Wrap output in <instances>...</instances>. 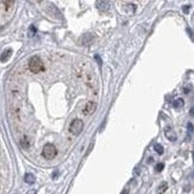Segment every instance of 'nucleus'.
I'll return each mask as SVG.
<instances>
[{"instance_id": "obj_11", "label": "nucleus", "mask_w": 194, "mask_h": 194, "mask_svg": "<svg viewBox=\"0 0 194 194\" xmlns=\"http://www.w3.org/2000/svg\"><path fill=\"white\" fill-rule=\"evenodd\" d=\"M167 188H168V183L167 182H162L159 185V187H158V194H163L167 191Z\"/></svg>"}, {"instance_id": "obj_15", "label": "nucleus", "mask_w": 194, "mask_h": 194, "mask_svg": "<svg viewBox=\"0 0 194 194\" xmlns=\"http://www.w3.org/2000/svg\"><path fill=\"white\" fill-rule=\"evenodd\" d=\"M187 128H188L189 133H193V132H194V126H193V123L188 122V123H187Z\"/></svg>"}, {"instance_id": "obj_6", "label": "nucleus", "mask_w": 194, "mask_h": 194, "mask_svg": "<svg viewBox=\"0 0 194 194\" xmlns=\"http://www.w3.org/2000/svg\"><path fill=\"white\" fill-rule=\"evenodd\" d=\"M35 176L33 174H30V173H28V174L24 175V181L28 183V185H33V183H35Z\"/></svg>"}, {"instance_id": "obj_14", "label": "nucleus", "mask_w": 194, "mask_h": 194, "mask_svg": "<svg viewBox=\"0 0 194 194\" xmlns=\"http://www.w3.org/2000/svg\"><path fill=\"white\" fill-rule=\"evenodd\" d=\"M164 169V163H157L155 167V170L156 173H159V171H162Z\"/></svg>"}, {"instance_id": "obj_20", "label": "nucleus", "mask_w": 194, "mask_h": 194, "mask_svg": "<svg viewBox=\"0 0 194 194\" xmlns=\"http://www.w3.org/2000/svg\"><path fill=\"white\" fill-rule=\"evenodd\" d=\"M193 159H194V152H193Z\"/></svg>"}, {"instance_id": "obj_19", "label": "nucleus", "mask_w": 194, "mask_h": 194, "mask_svg": "<svg viewBox=\"0 0 194 194\" xmlns=\"http://www.w3.org/2000/svg\"><path fill=\"white\" fill-rule=\"evenodd\" d=\"M152 161H154V158H151V157H150V158H149V161H147V162H149V163H151V162H152Z\"/></svg>"}, {"instance_id": "obj_16", "label": "nucleus", "mask_w": 194, "mask_h": 194, "mask_svg": "<svg viewBox=\"0 0 194 194\" xmlns=\"http://www.w3.org/2000/svg\"><path fill=\"white\" fill-rule=\"evenodd\" d=\"M189 9H191V6H189V5H185V6H183V12H185V13H187V12L189 11Z\"/></svg>"}, {"instance_id": "obj_13", "label": "nucleus", "mask_w": 194, "mask_h": 194, "mask_svg": "<svg viewBox=\"0 0 194 194\" xmlns=\"http://www.w3.org/2000/svg\"><path fill=\"white\" fill-rule=\"evenodd\" d=\"M36 31H37L36 28H35L34 25H30V26H29V31H28V36H29V37H33V36L36 34Z\"/></svg>"}, {"instance_id": "obj_4", "label": "nucleus", "mask_w": 194, "mask_h": 194, "mask_svg": "<svg viewBox=\"0 0 194 194\" xmlns=\"http://www.w3.org/2000/svg\"><path fill=\"white\" fill-rule=\"evenodd\" d=\"M96 108H97L96 102L89 101V102L85 104L84 109H83V114H84V115H91V114H94V113L96 112Z\"/></svg>"}, {"instance_id": "obj_12", "label": "nucleus", "mask_w": 194, "mask_h": 194, "mask_svg": "<svg viewBox=\"0 0 194 194\" xmlns=\"http://www.w3.org/2000/svg\"><path fill=\"white\" fill-rule=\"evenodd\" d=\"M154 149H155V151L158 155H163V152H164V147H163V145H161V144H155Z\"/></svg>"}, {"instance_id": "obj_2", "label": "nucleus", "mask_w": 194, "mask_h": 194, "mask_svg": "<svg viewBox=\"0 0 194 194\" xmlns=\"http://www.w3.org/2000/svg\"><path fill=\"white\" fill-rule=\"evenodd\" d=\"M58 154L57 151V147L53 145V144H46L42 149V156L46 158V159H53Z\"/></svg>"}, {"instance_id": "obj_18", "label": "nucleus", "mask_w": 194, "mask_h": 194, "mask_svg": "<svg viewBox=\"0 0 194 194\" xmlns=\"http://www.w3.org/2000/svg\"><path fill=\"white\" fill-rule=\"evenodd\" d=\"M189 115L194 117V107H192V108H191V110H189Z\"/></svg>"}, {"instance_id": "obj_5", "label": "nucleus", "mask_w": 194, "mask_h": 194, "mask_svg": "<svg viewBox=\"0 0 194 194\" xmlns=\"http://www.w3.org/2000/svg\"><path fill=\"white\" fill-rule=\"evenodd\" d=\"M164 134H165V137H167L169 140H171V141H175V140H176V133L173 131L171 127H167L165 131H164Z\"/></svg>"}, {"instance_id": "obj_1", "label": "nucleus", "mask_w": 194, "mask_h": 194, "mask_svg": "<svg viewBox=\"0 0 194 194\" xmlns=\"http://www.w3.org/2000/svg\"><path fill=\"white\" fill-rule=\"evenodd\" d=\"M28 66H29V70L33 73H39V72L44 71V65H43V62H42V60L39 55H34V57L29 59Z\"/></svg>"}, {"instance_id": "obj_10", "label": "nucleus", "mask_w": 194, "mask_h": 194, "mask_svg": "<svg viewBox=\"0 0 194 194\" xmlns=\"http://www.w3.org/2000/svg\"><path fill=\"white\" fill-rule=\"evenodd\" d=\"M1 4H2V5H5L4 7H5L6 10H10V9H12V7H13L15 1H13V0H11V1H9V0H6V1H5V0H2V1H1Z\"/></svg>"}, {"instance_id": "obj_7", "label": "nucleus", "mask_w": 194, "mask_h": 194, "mask_svg": "<svg viewBox=\"0 0 194 194\" xmlns=\"http://www.w3.org/2000/svg\"><path fill=\"white\" fill-rule=\"evenodd\" d=\"M97 7H98V10H102V11H107L108 9H109V2L108 1H97Z\"/></svg>"}, {"instance_id": "obj_3", "label": "nucleus", "mask_w": 194, "mask_h": 194, "mask_svg": "<svg viewBox=\"0 0 194 194\" xmlns=\"http://www.w3.org/2000/svg\"><path fill=\"white\" fill-rule=\"evenodd\" d=\"M83 127H84L83 121H81V120H79V119H76V120H73V121L70 123L68 131H70V133H71V134H73V136H78V134H80V132L83 131Z\"/></svg>"}, {"instance_id": "obj_17", "label": "nucleus", "mask_w": 194, "mask_h": 194, "mask_svg": "<svg viewBox=\"0 0 194 194\" xmlns=\"http://www.w3.org/2000/svg\"><path fill=\"white\" fill-rule=\"evenodd\" d=\"M37 193V191L36 189H30V191H28L26 192V194H36Z\"/></svg>"}, {"instance_id": "obj_8", "label": "nucleus", "mask_w": 194, "mask_h": 194, "mask_svg": "<svg viewBox=\"0 0 194 194\" xmlns=\"http://www.w3.org/2000/svg\"><path fill=\"white\" fill-rule=\"evenodd\" d=\"M173 106H174L175 109H181V108L185 106V101H183L182 98H177V99H175L174 101Z\"/></svg>"}, {"instance_id": "obj_9", "label": "nucleus", "mask_w": 194, "mask_h": 194, "mask_svg": "<svg viewBox=\"0 0 194 194\" xmlns=\"http://www.w3.org/2000/svg\"><path fill=\"white\" fill-rule=\"evenodd\" d=\"M11 54H12V49H7V50H4V52H2V55H1V61H2V62L7 61Z\"/></svg>"}]
</instances>
